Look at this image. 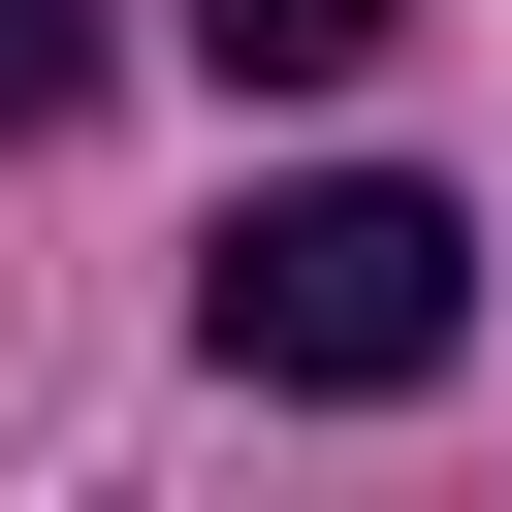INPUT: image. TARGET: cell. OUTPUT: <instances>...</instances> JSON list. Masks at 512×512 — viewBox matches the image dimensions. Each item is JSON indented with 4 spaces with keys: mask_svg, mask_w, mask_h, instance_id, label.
Listing matches in <instances>:
<instances>
[{
    "mask_svg": "<svg viewBox=\"0 0 512 512\" xmlns=\"http://www.w3.org/2000/svg\"><path fill=\"white\" fill-rule=\"evenodd\" d=\"M448 320H480V224L384 192V160H320V192H256V224L192 256V352H224V384H320V416L448 384Z\"/></svg>",
    "mask_w": 512,
    "mask_h": 512,
    "instance_id": "cell-1",
    "label": "cell"
},
{
    "mask_svg": "<svg viewBox=\"0 0 512 512\" xmlns=\"http://www.w3.org/2000/svg\"><path fill=\"white\" fill-rule=\"evenodd\" d=\"M384 32H416V0H192V64H224V96H352Z\"/></svg>",
    "mask_w": 512,
    "mask_h": 512,
    "instance_id": "cell-2",
    "label": "cell"
},
{
    "mask_svg": "<svg viewBox=\"0 0 512 512\" xmlns=\"http://www.w3.org/2000/svg\"><path fill=\"white\" fill-rule=\"evenodd\" d=\"M32 128H96V0H0V160Z\"/></svg>",
    "mask_w": 512,
    "mask_h": 512,
    "instance_id": "cell-3",
    "label": "cell"
}]
</instances>
